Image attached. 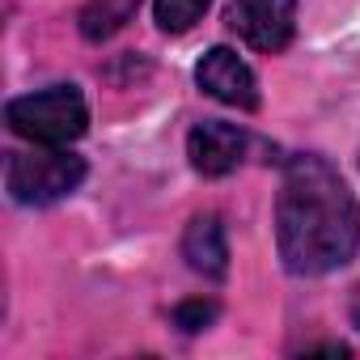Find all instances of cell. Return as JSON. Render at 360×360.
<instances>
[{
    "label": "cell",
    "instance_id": "1",
    "mask_svg": "<svg viewBox=\"0 0 360 360\" xmlns=\"http://www.w3.org/2000/svg\"><path fill=\"white\" fill-rule=\"evenodd\" d=\"M276 242L292 276H326L360 250V204L326 157L297 153L284 161Z\"/></svg>",
    "mask_w": 360,
    "mask_h": 360
},
{
    "label": "cell",
    "instance_id": "2",
    "mask_svg": "<svg viewBox=\"0 0 360 360\" xmlns=\"http://www.w3.org/2000/svg\"><path fill=\"white\" fill-rule=\"evenodd\" d=\"M5 123L30 140V144H51V148H68L72 140L85 136L89 127V106L81 98L77 85H51L39 94H22L5 106Z\"/></svg>",
    "mask_w": 360,
    "mask_h": 360
},
{
    "label": "cell",
    "instance_id": "3",
    "mask_svg": "<svg viewBox=\"0 0 360 360\" xmlns=\"http://www.w3.org/2000/svg\"><path fill=\"white\" fill-rule=\"evenodd\" d=\"M85 183V161L68 148H51V144H34L30 153H13L9 169H5V187L13 204L26 208H47L68 200L77 187Z\"/></svg>",
    "mask_w": 360,
    "mask_h": 360
},
{
    "label": "cell",
    "instance_id": "4",
    "mask_svg": "<svg viewBox=\"0 0 360 360\" xmlns=\"http://www.w3.org/2000/svg\"><path fill=\"white\" fill-rule=\"evenodd\" d=\"M225 26L255 51H284L297 30V0H229Z\"/></svg>",
    "mask_w": 360,
    "mask_h": 360
},
{
    "label": "cell",
    "instance_id": "5",
    "mask_svg": "<svg viewBox=\"0 0 360 360\" xmlns=\"http://www.w3.org/2000/svg\"><path fill=\"white\" fill-rule=\"evenodd\" d=\"M195 85L225 102V106H238V110H259V81L250 72V64L229 51V47H212L200 64H195Z\"/></svg>",
    "mask_w": 360,
    "mask_h": 360
},
{
    "label": "cell",
    "instance_id": "6",
    "mask_svg": "<svg viewBox=\"0 0 360 360\" xmlns=\"http://www.w3.org/2000/svg\"><path fill=\"white\" fill-rule=\"evenodd\" d=\"M242 153H246V131L233 123H221V119L195 123L187 136V157H191L195 174H204V178L233 174L242 165Z\"/></svg>",
    "mask_w": 360,
    "mask_h": 360
},
{
    "label": "cell",
    "instance_id": "7",
    "mask_svg": "<svg viewBox=\"0 0 360 360\" xmlns=\"http://www.w3.org/2000/svg\"><path fill=\"white\" fill-rule=\"evenodd\" d=\"M183 259L204 280H225V271H229V238H225V225H221L217 212L191 217V225L183 233Z\"/></svg>",
    "mask_w": 360,
    "mask_h": 360
},
{
    "label": "cell",
    "instance_id": "8",
    "mask_svg": "<svg viewBox=\"0 0 360 360\" xmlns=\"http://www.w3.org/2000/svg\"><path fill=\"white\" fill-rule=\"evenodd\" d=\"M136 9H140V0H89V5L81 9V34L89 43H102V39L119 34L131 22Z\"/></svg>",
    "mask_w": 360,
    "mask_h": 360
},
{
    "label": "cell",
    "instance_id": "9",
    "mask_svg": "<svg viewBox=\"0 0 360 360\" xmlns=\"http://www.w3.org/2000/svg\"><path fill=\"white\" fill-rule=\"evenodd\" d=\"M212 0H157L153 5V18L165 34H187L204 13H208Z\"/></svg>",
    "mask_w": 360,
    "mask_h": 360
},
{
    "label": "cell",
    "instance_id": "10",
    "mask_svg": "<svg viewBox=\"0 0 360 360\" xmlns=\"http://www.w3.org/2000/svg\"><path fill=\"white\" fill-rule=\"evenodd\" d=\"M217 322V301H204V297H195V301H183L174 309V326L183 330V335H200V330H208Z\"/></svg>",
    "mask_w": 360,
    "mask_h": 360
}]
</instances>
